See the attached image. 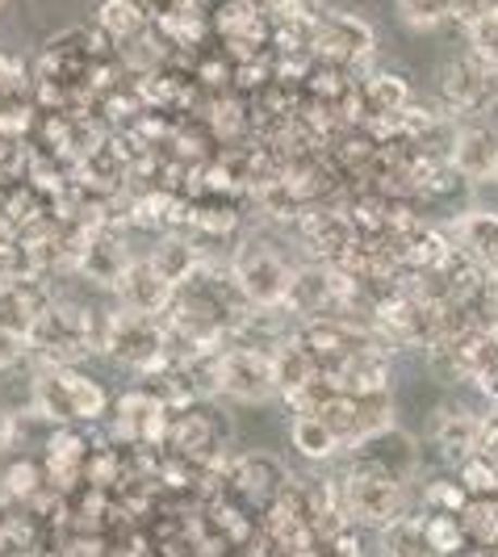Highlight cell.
<instances>
[{"mask_svg": "<svg viewBox=\"0 0 498 557\" xmlns=\"http://www.w3.org/2000/svg\"><path fill=\"white\" fill-rule=\"evenodd\" d=\"M13 441H17V419L9 416L4 407H0V457L13 448Z\"/></svg>", "mask_w": 498, "mask_h": 557, "instance_id": "cell-24", "label": "cell"}, {"mask_svg": "<svg viewBox=\"0 0 498 557\" xmlns=\"http://www.w3.org/2000/svg\"><path fill=\"white\" fill-rule=\"evenodd\" d=\"M84 466V441L72 432V428H59L55 436L47 441V470L51 474H76Z\"/></svg>", "mask_w": 498, "mask_h": 557, "instance_id": "cell-21", "label": "cell"}, {"mask_svg": "<svg viewBox=\"0 0 498 557\" xmlns=\"http://www.w3.org/2000/svg\"><path fill=\"white\" fill-rule=\"evenodd\" d=\"M29 403L47 423H80L76 419V398H72V364H42L29 382Z\"/></svg>", "mask_w": 498, "mask_h": 557, "instance_id": "cell-9", "label": "cell"}, {"mask_svg": "<svg viewBox=\"0 0 498 557\" xmlns=\"http://www.w3.org/2000/svg\"><path fill=\"white\" fill-rule=\"evenodd\" d=\"M113 289L122 298V310H135L142 319H155V314L172 310V298H176V285L151 260H130Z\"/></svg>", "mask_w": 498, "mask_h": 557, "instance_id": "cell-7", "label": "cell"}, {"mask_svg": "<svg viewBox=\"0 0 498 557\" xmlns=\"http://www.w3.org/2000/svg\"><path fill=\"white\" fill-rule=\"evenodd\" d=\"M26 352H29L26 335H13V332H4V327H0V373H9L13 364L26 357Z\"/></svg>", "mask_w": 498, "mask_h": 557, "instance_id": "cell-22", "label": "cell"}, {"mask_svg": "<svg viewBox=\"0 0 498 557\" xmlns=\"http://www.w3.org/2000/svg\"><path fill=\"white\" fill-rule=\"evenodd\" d=\"M394 13L411 34H427L457 17V0H394Z\"/></svg>", "mask_w": 498, "mask_h": 557, "instance_id": "cell-18", "label": "cell"}, {"mask_svg": "<svg viewBox=\"0 0 498 557\" xmlns=\"http://www.w3.org/2000/svg\"><path fill=\"white\" fill-rule=\"evenodd\" d=\"M117 432L126 441H160L167 432V403L151 391H130L117 398Z\"/></svg>", "mask_w": 498, "mask_h": 557, "instance_id": "cell-10", "label": "cell"}, {"mask_svg": "<svg viewBox=\"0 0 498 557\" xmlns=\"http://www.w3.org/2000/svg\"><path fill=\"white\" fill-rule=\"evenodd\" d=\"M239 486L248 491L251 503H277V495L289 486V470L273 453H248L239 461Z\"/></svg>", "mask_w": 498, "mask_h": 557, "instance_id": "cell-13", "label": "cell"}, {"mask_svg": "<svg viewBox=\"0 0 498 557\" xmlns=\"http://www.w3.org/2000/svg\"><path fill=\"white\" fill-rule=\"evenodd\" d=\"M142 4L139 0H105L101 4V13H97V22H101V29L110 34L113 42H126V38H135V34H142Z\"/></svg>", "mask_w": 498, "mask_h": 557, "instance_id": "cell-20", "label": "cell"}, {"mask_svg": "<svg viewBox=\"0 0 498 557\" xmlns=\"http://www.w3.org/2000/svg\"><path fill=\"white\" fill-rule=\"evenodd\" d=\"M461 557H465V554H461ZM470 557H490V554H486V549H473Z\"/></svg>", "mask_w": 498, "mask_h": 557, "instance_id": "cell-25", "label": "cell"}, {"mask_svg": "<svg viewBox=\"0 0 498 557\" xmlns=\"http://www.w3.org/2000/svg\"><path fill=\"white\" fill-rule=\"evenodd\" d=\"M440 97L452 113L486 117L498 106V67H490L473 51L448 59L440 72Z\"/></svg>", "mask_w": 498, "mask_h": 557, "instance_id": "cell-4", "label": "cell"}, {"mask_svg": "<svg viewBox=\"0 0 498 557\" xmlns=\"http://www.w3.org/2000/svg\"><path fill=\"white\" fill-rule=\"evenodd\" d=\"M147 260H151V264H155L167 281H172V285L189 281L197 269H201V264H197V248L189 244V239H180V235H164Z\"/></svg>", "mask_w": 498, "mask_h": 557, "instance_id": "cell-17", "label": "cell"}, {"mask_svg": "<svg viewBox=\"0 0 498 557\" xmlns=\"http://www.w3.org/2000/svg\"><path fill=\"white\" fill-rule=\"evenodd\" d=\"M382 557H440L432 536H427V524L423 520H394L386 524V536H382Z\"/></svg>", "mask_w": 498, "mask_h": 557, "instance_id": "cell-16", "label": "cell"}, {"mask_svg": "<svg viewBox=\"0 0 498 557\" xmlns=\"http://www.w3.org/2000/svg\"><path fill=\"white\" fill-rule=\"evenodd\" d=\"M490 181H495V185H498V164H495V176H490Z\"/></svg>", "mask_w": 498, "mask_h": 557, "instance_id": "cell-26", "label": "cell"}, {"mask_svg": "<svg viewBox=\"0 0 498 557\" xmlns=\"http://www.w3.org/2000/svg\"><path fill=\"white\" fill-rule=\"evenodd\" d=\"M289 441H294V448H298L302 457H310V461H327V457H335V453L344 448V441H339V432H335L332 419L310 416V411H298V416H294V423H289Z\"/></svg>", "mask_w": 498, "mask_h": 557, "instance_id": "cell-14", "label": "cell"}, {"mask_svg": "<svg viewBox=\"0 0 498 557\" xmlns=\"http://www.w3.org/2000/svg\"><path fill=\"white\" fill-rule=\"evenodd\" d=\"M4 4H9V0H0V9H4Z\"/></svg>", "mask_w": 498, "mask_h": 557, "instance_id": "cell-27", "label": "cell"}, {"mask_svg": "<svg viewBox=\"0 0 498 557\" xmlns=\"http://www.w3.org/2000/svg\"><path fill=\"white\" fill-rule=\"evenodd\" d=\"M448 164L457 168V176H465V181H490L498 164V126H490L486 117H470L452 135Z\"/></svg>", "mask_w": 498, "mask_h": 557, "instance_id": "cell-8", "label": "cell"}, {"mask_svg": "<svg viewBox=\"0 0 498 557\" xmlns=\"http://www.w3.org/2000/svg\"><path fill=\"white\" fill-rule=\"evenodd\" d=\"M126 264H130V256H126V248H122L113 235H92L80 251L84 277L101 281V285H110V289L117 285V277L126 273Z\"/></svg>", "mask_w": 498, "mask_h": 557, "instance_id": "cell-15", "label": "cell"}, {"mask_svg": "<svg viewBox=\"0 0 498 557\" xmlns=\"http://www.w3.org/2000/svg\"><path fill=\"white\" fill-rule=\"evenodd\" d=\"M373 47H377V29L357 13H327L314 26V51L332 67H360L373 59Z\"/></svg>", "mask_w": 498, "mask_h": 557, "instance_id": "cell-6", "label": "cell"}, {"mask_svg": "<svg viewBox=\"0 0 498 557\" xmlns=\"http://www.w3.org/2000/svg\"><path fill=\"white\" fill-rule=\"evenodd\" d=\"M364 97L382 113H389V117H402V110L415 101L411 84L402 81V76H394V72H373V76L364 81Z\"/></svg>", "mask_w": 498, "mask_h": 557, "instance_id": "cell-19", "label": "cell"}, {"mask_svg": "<svg viewBox=\"0 0 498 557\" xmlns=\"http://www.w3.org/2000/svg\"><path fill=\"white\" fill-rule=\"evenodd\" d=\"M97 348H105L113 361L142 369V373H155L167 357V339L155 332L151 319H142L135 310H117L110 323H105V335H101Z\"/></svg>", "mask_w": 498, "mask_h": 557, "instance_id": "cell-5", "label": "cell"}, {"mask_svg": "<svg viewBox=\"0 0 498 557\" xmlns=\"http://www.w3.org/2000/svg\"><path fill=\"white\" fill-rule=\"evenodd\" d=\"M210 391L226 398V403H269L277 394V369H273V352H260L248 344H235L210 361Z\"/></svg>", "mask_w": 498, "mask_h": 557, "instance_id": "cell-2", "label": "cell"}, {"mask_svg": "<svg viewBox=\"0 0 498 557\" xmlns=\"http://www.w3.org/2000/svg\"><path fill=\"white\" fill-rule=\"evenodd\" d=\"M457 248L470 256L477 269L498 273V214L490 210H473L465 219H457Z\"/></svg>", "mask_w": 498, "mask_h": 557, "instance_id": "cell-12", "label": "cell"}, {"mask_svg": "<svg viewBox=\"0 0 498 557\" xmlns=\"http://www.w3.org/2000/svg\"><path fill=\"white\" fill-rule=\"evenodd\" d=\"M432 441L440 448L448 461H470L473 453H477V441H482V419L470 416V411H461V407H440L436 416H432Z\"/></svg>", "mask_w": 498, "mask_h": 557, "instance_id": "cell-11", "label": "cell"}, {"mask_svg": "<svg viewBox=\"0 0 498 557\" xmlns=\"http://www.w3.org/2000/svg\"><path fill=\"white\" fill-rule=\"evenodd\" d=\"M294 264L281 256L277 244L248 235L239 239V248L231 256V281L239 289V298L256 310H277L289 302V285H294Z\"/></svg>", "mask_w": 498, "mask_h": 557, "instance_id": "cell-1", "label": "cell"}, {"mask_svg": "<svg viewBox=\"0 0 498 557\" xmlns=\"http://www.w3.org/2000/svg\"><path fill=\"white\" fill-rule=\"evenodd\" d=\"M344 503H348V511L357 516L360 524L386 529V524L407 516V482L377 470V466L352 461V470L344 478Z\"/></svg>", "mask_w": 498, "mask_h": 557, "instance_id": "cell-3", "label": "cell"}, {"mask_svg": "<svg viewBox=\"0 0 498 557\" xmlns=\"http://www.w3.org/2000/svg\"><path fill=\"white\" fill-rule=\"evenodd\" d=\"M4 486H9L13 495H34V486H38V466H29V461H17V466L4 474Z\"/></svg>", "mask_w": 498, "mask_h": 557, "instance_id": "cell-23", "label": "cell"}]
</instances>
